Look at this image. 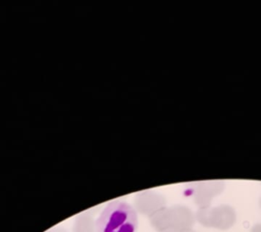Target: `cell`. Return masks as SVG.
Masks as SVG:
<instances>
[{"mask_svg": "<svg viewBox=\"0 0 261 232\" xmlns=\"http://www.w3.org/2000/svg\"><path fill=\"white\" fill-rule=\"evenodd\" d=\"M95 226L96 232H136L137 212L125 201H111L98 217Z\"/></svg>", "mask_w": 261, "mask_h": 232, "instance_id": "obj_1", "label": "cell"}, {"mask_svg": "<svg viewBox=\"0 0 261 232\" xmlns=\"http://www.w3.org/2000/svg\"><path fill=\"white\" fill-rule=\"evenodd\" d=\"M151 225L159 232L181 231L192 229L195 218L184 207L163 209L150 218Z\"/></svg>", "mask_w": 261, "mask_h": 232, "instance_id": "obj_2", "label": "cell"}, {"mask_svg": "<svg viewBox=\"0 0 261 232\" xmlns=\"http://www.w3.org/2000/svg\"><path fill=\"white\" fill-rule=\"evenodd\" d=\"M197 220L207 228L227 230L236 222V213L228 206L202 209L197 214Z\"/></svg>", "mask_w": 261, "mask_h": 232, "instance_id": "obj_3", "label": "cell"}, {"mask_svg": "<svg viewBox=\"0 0 261 232\" xmlns=\"http://www.w3.org/2000/svg\"><path fill=\"white\" fill-rule=\"evenodd\" d=\"M136 209L142 214L150 217L163 209V201L154 197H143L136 202Z\"/></svg>", "mask_w": 261, "mask_h": 232, "instance_id": "obj_4", "label": "cell"}, {"mask_svg": "<svg viewBox=\"0 0 261 232\" xmlns=\"http://www.w3.org/2000/svg\"><path fill=\"white\" fill-rule=\"evenodd\" d=\"M73 232H96L94 219L89 214L79 215L73 223Z\"/></svg>", "mask_w": 261, "mask_h": 232, "instance_id": "obj_5", "label": "cell"}, {"mask_svg": "<svg viewBox=\"0 0 261 232\" xmlns=\"http://www.w3.org/2000/svg\"><path fill=\"white\" fill-rule=\"evenodd\" d=\"M250 232H261V224L254 225Z\"/></svg>", "mask_w": 261, "mask_h": 232, "instance_id": "obj_6", "label": "cell"}, {"mask_svg": "<svg viewBox=\"0 0 261 232\" xmlns=\"http://www.w3.org/2000/svg\"><path fill=\"white\" fill-rule=\"evenodd\" d=\"M46 232H67L63 228H54Z\"/></svg>", "mask_w": 261, "mask_h": 232, "instance_id": "obj_7", "label": "cell"}, {"mask_svg": "<svg viewBox=\"0 0 261 232\" xmlns=\"http://www.w3.org/2000/svg\"><path fill=\"white\" fill-rule=\"evenodd\" d=\"M168 232H196L193 231L192 229H190V230H181V231H168Z\"/></svg>", "mask_w": 261, "mask_h": 232, "instance_id": "obj_8", "label": "cell"}]
</instances>
